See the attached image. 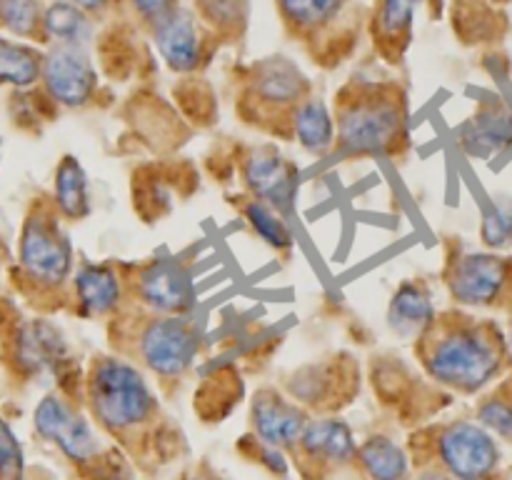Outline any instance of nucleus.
<instances>
[{
	"label": "nucleus",
	"instance_id": "obj_1",
	"mask_svg": "<svg viewBox=\"0 0 512 480\" xmlns=\"http://www.w3.org/2000/svg\"><path fill=\"white\" fill-rule=\"evenodd\" d=\"M423 365L435 383L475 393L498 375L500 343L480 323H438L420 338Z\"/></svg>",
	"mask_w": 512,
	"mask_h": 480
},
{
	"label": "nucleus",
	"instance_id": "obj_2",
	"mask_svg": "<svg viewBox=\"0 0 512 480\" xmlns=\"http://www.w3.org/2000/svg\"><path fill=\"white\" fill-rule=\"evenodd\" d=\"M335 145L355 158H390L405 145L408 110L400 90L368 85L340 95Z\"/></svg>",
	"mask_w": 512,
	"mask_h": 480
},
{
	"label": "nucleus",
	"instance_id": "obj_3",
	"mask_svg": "<svg viewBox=\"0 0 512 480\" xmlns=\"http://www.w3.org/2000/svg\"><path fill=\"white\" fill-rule=\"evenodd\" d=\"M85 390L98 423L113 433L148 423L158 405L143 370L118 355L93 360Z\"/></svg>",
	"mask_w": 512,
	"mask_h": 480
},
{
	"label": "nucleus",
	"instance_id": "obj_4",
	"mask_svg": "<svg viewBox=\"0 0 512 480\" xmlns=\"http://www.w3.org/2000/svg\"><path fill=\"white\" fill-rule=\"evenodd\" d=\"M20 268L25 278L43 290H58L73 273V248L60 225L58 210L35 208L20 233Z\"/></svg>",
	"mask_w": 512,
	"mask_h": 480
},
{
	"label": "nucleus",
	"instance_id": "obj_5",
	"mask_svg": "<svg viewBox=\"0 0 512 480\" xmlns=\"http://www.w3.org/2000/svg\"><path fill=\"white\" fill-rule=\"evenodd\" d=\"M135 343L145 368L160 378H180L198 358L200 335L188 315H150Z\"/></svg>",
	"mask_w": 512,
	"mask_h": 480
},
{
	"label": "nucleus",
	"instance_id": "obj_6",
	"mask_svg": "<svg viewBox=\"0 0 512 480\" xmlns=\"http://www.w3.org/2000/svg\"><path fill=\"white\" fill-rule=\"evenodd\" d=\"M133 293L150 315H190L195 288L188 268L173 258H158L138 268Z\"/></svg>",
	"mask_w": 512,
	"mask_h": 480
},
{
	"label": "nucleus",
	"instance_id": "obj_7",
	"mask_svg": "<svg viewBox=\"0 0 512 480\" xmlns=\"http://www.w3.org/2000/svg\"><path fill=\"white\" fill-rule=\"evenodd\" d=\"M443 468L458 480H483L500 460L498 443L485 428L473 423H450L438 435Z\"/></svg>",
	"mask_w": 512,
	"mask_h": 480
},
{
	"label": "nucleus",
	"instance_id": "obj_8",
	"mask_svg": "<svg viewBox=\"0 0 512 480\" xmlns=\"http://www.w3.org/2000/svg\"><path fill=\"white\" fill-rule=\"evenodd\" d=\"M508 288V263L493 253H463L448 270V290L465 308H490Z\"/></svg>",
	"mask_w": 512,
	"mask_h": 480
},
{
	"label": "nucleus",
	"instance_id": "obj_9",
	"mask_svg": "<svg viewBox=\"0 0 512 480\" xmlns=\"http://www.w3.org/2000/svg\"><path fill=\"white\" fill-rule=\"evenodd\" d=\"M240 173L250 198L263 200L278 213H288L293 208L298 195V168L280 150L270 145L253 148L245 155Z\"/></svg>",
	"mask_w": 512,
	"mask_h": 480
},
{
	"label": "nucleus",
	"instance_id": "obj_10",
	"mask_svg": "<svg viewBox=\"0 0 512 480\" xmlns=\"http://www.w3.org/2000/svg\"><path fill=\"white\" fill-rule=\"evenodd\" d=\"M43 85L50 100L65 108L88 103L98 88V73L83 45H55L43 60Z\"/></svg>",
	"mask_w": 512,
	"mask_h": 480
},
{
	"label": "nucleus",
	"instance_id": "obj_11",
	"mask_svg": "<svg viewBox=\"0 0 512 480\" xmlns=\"http://www.w3.org/2000/svg\"><path fill=\"white\" fill-rule=\"evenodd\" d=\"M35 430L58 445L73 463H88L98 455V438L88 420L75 413L60 395H45L35 408Z\"/></svg>",
	"mask_w": 512,
	"mask_h": 480
},
{
	"label": "nucleus",
	"instance_id": "obj_12",
	"mask_svg": "<svg viewBox=\"0 0 512 480\" xmlns=\"http://www.w3.org/2000/svg\"><path fill=\"white\" fill-rule=\"evenodd\" d=\"M13 355L18 368L25 373H58L68 360V343L53 323L28 320L15 333Z\"/></svg>",
	"mask_w": 512,
	"mask_h": 480
},
{
	"label": "nucleus",
	"instance_id": "obj_13",
	"mask_svg": "<svg viewBox=\"0 0 512 480\" xmlns=\"http://www.w3.org/2000/svg\"><path fill=\"white\" fill-rule=\"evenodd\" d=\"M253 425L263 443L275 448H293L303 438L308 418L298 405L265 388L253 400Z\"/></svg>",
	"mask_w": 512,
	"mask_h": 480
},
{
	"label": "nucleus",
	"instance_id": "obj_14",
	"mask_svg": "<svg viewBox=\"0 0 512 480\" xmlns=\"http://www.w3.org/2000/svg\"><path fill=\"white\" fill-rule=\"evenodd\" d=\"M75 303L90 318L118 313L123 305L125 285L118 270L105 263H83L73 273Z\"/></svg>",
	"mask_w": 512,
	"mask_h": 480
},
{
	"label": "nucleus",
	"instance_id": "obj_15",
	"mask_svg": "<svg viewBox=\"0 0 512 480\" xmlns=\"http://www.w3.org/2000/svg\"><path fill=\"white\" fill-rule=\"evenodd\" d=\"M438 320L433 295L420 280H408L393 293L388 305V325L400 338H423Z\"/></svg>",
	"mask_w": 512,
	"mask_h": 480
},
{
	"label": "nucleus",
	"instance_id": "obj_16",
	"mask_svg": "<svg viewBox=\"0 0 512 480\" xmlns=\"http://www.w3.org/2000/svg\"><path fill=\"white\" fill-rule=\"evenodd\" d=\"M153 28L155 43H158L165 63L175 73H193L200 65V53H203L193 15L185 13V10H175L173 15H168L163 23L153 25Z\"/></svg>",
	"mask_w": 512,
	"mask_h": 480
},
{
	"label": "nucleus",
	"instance_id": "obj_17",
	"mask_svg": "<svg viewBox=\"0 0 512 480\" xmlns=\"http://www.w3.org/2000/svg\"><path fill=\"white\" fill-rule=\"evenodd\" d=\"M250 85H253L255 103H263V108L293 110L305 98V90H308V80L303 78V73L290 60L283 58L260 63Z\"/></svg>",
	"mask_w": 512,
	"mask_h": 480
},
{
	"label": "nucleus",
	"instance_id": "obj_18",
	"mask_svg": "<svg viewBox=\"0 0 512 480\" xmlns=\"http://www.w3.org/2000/svg\"><path fill=\"white\" fill-rule=\"evenodd\" d=\"M293 133L300 148L310 155H325L335 148L338 128L330 115L328 105L320 98H303L290 113Z\"/></svg>",
	"mask_w": 512,
	"mask_h": 480
},
{
	"label": "nucleus",
	"instance_id": "obj_19",
	"mask_svg": "<svg viewBox=\"0 0 512 480\" xmlns=\"http://www.w3.org/2000/svg\"><path fill=\"white\" fill-rule=\"evenodd\" d=\"M298 445L310 458H323L330 463H350L358 455V445L348 425L333 418L310 420Z\"/></svg>",
	"mask_w": 512,
	"mask_h": 480
},
{
	"label": "nucleus",
	"instance_id": "obj_20",
	"mask_svg": "<svg viewBox=\"0 0 512 480\" xmlns=\"http://www.w3.org/2000/svg\"><path fill=\"white\" fill-rule=\"evenodd\" d=\"M55 210L65 220H83L90 213L88 175L73 155H65L55 170Z\"/></svg>",
	"mask_w": 512,
	"mask_h": 480
},
{
	"label": "nucleus",
	"instance_id": "obj_21",
	"mask_svg": "<svg viewBox=\"0 0 512 480\" xmlns=\"http://www.w3.org/2000/svg\"><path fill=\"white\" fill-rule=\"evenodd\" d=\"M460 140L465 150L480 155L505 148L512 143V115L498 108L483 110L470 123H465V128L460 130Z\"/></svg>",
	"mask_w": 512,
	"mask_h": 480
},
{
	"label": "nucleus",
	"instance_id": "obj_22",
	"mask_svg": "<svg viewBox=\"0 0 512 480\" xmlns=\"http://www.w3.org/2000/svg\"><path fill=\"white\" fill-rule=\"evenodd\" d=\"M360 465L373 480H405L408 455L385 435H373L358 448Z\"/></svg>",
	"mask_w": 512,
	"mask_h": 480
},
{
	"label": "nucleus",
	"instance_id": "obj_23",
	"mask_svg": "<svg viewBox=\"0 0 512 480\" xmlns=\"http://www.w3.org/2000/svg\"><path fill=\"white\" fill-rule=\"evenodd\" d=\"M43 60L35 48L0 38V85L30 88L43 78Z\"/></svg>",
	"mask_w": 512,
	"mask_h": 480
},
{
	"label": "nucleus",
	"instance_id": "obj_24",
	"mask_svg": "<svg viewBox=\"0 0 512 480\" xmlns=\"http://www.w3.org/2000/svg\"><path fill=\"white\" fill-rule=\"evenodd\" d=\"M43 28L63 45H85L93 35L88 13L70 0H58L43 13Z\"/></svg>",
	"mask_w": 512,
	"mask_h": 480
},
{
	"label": "nucleus",
	"instance_id": "obj_25",
	"mask_svg": "<svg viewBox=\"0 0 512 480\" xmlns=\"http://www.w3.org/2000/svg\"><path fill=\"white\" fill-rule=\"evenodd\" d=\"M243 215L248 220L250 230L258 235L263 243H268L275 250H290L293 248V233L285 225V220L280 218V213L275 208H270L263 200H245L243 203Z\"/></svg>",
	"mask_w": 512,
	"mask_h": 480
},
{
	"label": "nucleus",
	"instance_id": "obj_26",
	"mask_svg": "<svg viewBox=\"0 0 512 480\" xmlns=\"http://www.w3.org/2000/svg\"><path fill=\"white\" fill-rule=\"evenodd\" d=\"M285 20L295 28L313 30L330 23L340 13L345 0H278Z\"/></svg>",
	"mask_w": 512,
	"mask_h": 480
},
{
	"label": "nucleus",
	"instance_id": "obj_27",
	"mask_svg": "<svg viewBox=\"0 0 512 480\" xmlns=\"http://www.w3.org/2000/svg\"><path fill=\"white\" fill-rule=\"evenodd\" d=\"M0 23L15 35H33L43 23L38 0H0Z\"/></svg>",
	"mask_w": 512,
	"mask_h": 480
},
{
	"label": "nucleus",
	"instance_id": "obj_28",
	"mask_svg": "<svg viewBox=\"0 0 512 480\" xmlns=\"http://www.w3.org/2000/svg\"><path fill=\"white\" fill-rule=\"evenodd\" d=\"M483 243L493 250L512 245V200H498L483 220Z\"/></svg>",
	"mask_w": 512,
	"mask_h": 480
},
{
	"label": "nucleus",
	"instance_id": "obj_29",
	"mask_svg": "<svg viewBox=\"0 0 512 480\" xmlns=\"http://www.w3.org/2000/svg\"><path fill=\"white\" fill-rule=\"evenodd\" d=\"M413 10V0H383L378 13L380 33L388 38H400L403 33H408L413 25Z\"/></svg>",
	"mask_w": 512,
	"mask_h": 480
},
{
	"label": "nucleus",
	"instance_id": "obj_30",
	"mask_svg": "<svg viewBox=\"0 0 512 480\" xmlns=\"http://www.w3.org/2000/svg\"><path fill=\"white\" fill-rule=\"evenodd\" d=\"M23 478V448L10 425L0 418V480Z\"/></svg>",
	"mask_w": 512,
	"mask_h": 480
},
{
	"label": "nucleus",
	"instance_id": "obj_31",
	"mask_svg": "<svg viewBox=\"0 0 512 480\" xmlns=\"http://www.w3.org/2000/svg\"><path fill=\"white\" fill-rule=\"evenodd\" d=\"M480 420H483L485 428H490L493 433L503 435V438L512 440V405L505 400L493 398L488 403L480 405Z\"/></svg>",
	"mask_w": 512,
	"mask_h": 480
},
{
	"label": "nucleus",
	"instance_id": "obj_32",
	"mask_svg": "<svg viewBox=\"0 0 512 480\" xmlns=\"http://www.w3.org/2000/svg\"><path fill=\"white\" fill-rule=\"evenodd\" d=\"M130 3H133L135 10L153 25L163 23L168 15H173L175 10H178L175 0H130Z\"/></svg>",
	"mask_w": 512,
	"mask_h": 480
},
{
	"label": "nucleus",
	"instance_id": "obj_33",
	"mask_svg": "<svg viewBox=\"0 0 512 480\" xmlns=\"http://www.w3.org/2000/svg\"><path fill=\"white\" fill-rule=\"evenodd\" d=\"M205 8L220 23H235L240 18L243 3L240 0H205Z\"/></svg>",
	"mask_w": 512,
	"mask_h": 480
},
{
	"label": "nucleus",
	"instance_id": "obj_34",
	"mask_svg": "<svg viewBox=\"0 0 512 480\" xmlns=\"http://www.w3.org/2000/svg\"><path fill=\"white\" fill-rule=\"evenodd\" d=\"M70 3H75L78 8H83L85 13H95V10H103L105 5H108V0H70Z\"/></svg>",
	"mask_w": 512,
	"mask_h": 480
},
{
	"label": "nucleus",
	"instance_id": "obj_35",
	"mask_svg": "<svg viewBox=\"0 0 512 480\" xmlns=\"http://www.w3.org/2000/svg\"><path fill=\"white\" fill-rule=\"evenodd\" d=\"M420 480H458V478H453V475L448 473V470H428V473H423L420 475Z\"/></svg>",
	"mask_w": 512,
	"mask_h": 480
},
{
	"label": "nucleus",
	"instance_id": "obj_36",
	"mask_svg": "<svg viewBox=\"0 0 512 480\" xmlns=\"http://www.w3.org/2000/svg\"><path fill=\"white\" fill-rule=\"evenodd\" d=\"M188 480H218V478H213V475H190V478Z\"/></svg>",
	"mask_w": 512,
	"mask_h": 480
},
{
	"label": "nucleus",
	"instance_id": "obj_37",
	"mask_svg": "<svg viewBox=\"0 0 512 480\" xmlns=\"http://www.w3.org/2000/svg\"><path fill=\"white\" fill-rule=\"evenodd\" d=\"M413 3H415V5H418V3H423V0H413Z\"/></svg>",
	"mask_w": 512,
	"mask_h": 480
}]
</instances>
